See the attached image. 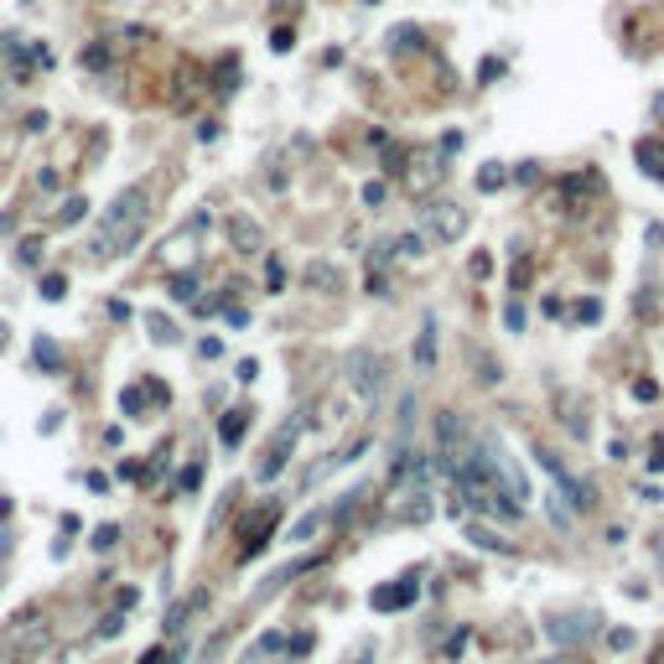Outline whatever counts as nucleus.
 Listing matches in <instances>:
<instances>
[{
    "label": "nucleus",
    "mask_w": 664,
    "mask_h": 664,
    "mask_svg": "<svg viewBox=\"0 0 664 664\" xmlns=\"http://www.w3.org/2000/svg\"><path fill=\"white\" fill-rule=\"evenodd\" d=\"M146 213H151L146 187H125V192L104 208V218H99L93 255H99V260H115V255H125V249H135V239L146 233Z\"/></svg>",
    "instance_id": "obj_1"
},
{
    "label": "nucleus",
    "mask_w": 664,
    "mask_h": 664,
    "mask_svg": "<svg viewBox=\"0 0 664 664\" xmlns=\"http://www.w3.org/2000/svg\"><path fill=\"white\" fill-rule=\"evenodd\" d=\"M348 385H353V395H358L363 405H374V400L385 395V358L369 353V348L348 353Z\"/></svg>",
    "instance_id": "obj_2"
},
{
    "label": "nucleus",
    "mask_w": 664,
    "mask_h": 664,
    "mask_svg": "<svg viewBox=\"0 0 664 664\" xmlns=\"http://www.w3.org/2000/svg\"><path fill=\"white\" fill-rule=\"evenodd\" d=\"M296 436H301V420H286L275 431V442H270V452H265V462L255 467V478L260 483H270V478H280V467H286V457L296 452Z\"/></svg>",
    "instance_id": "obj_3"
},
{
    "label": "nucleus",
    "mask_w": 664,
    "mask_h": 664,
    "mask_svg": "<svg viewBox=\"0 0 664 664\" xmlns=\"http://www.w3.org/2000/svg\"><path fill=\"white\" fill-rule=\"evenodd\" d=\"M415 597H420V582L415 576H400V582H389V586H374L369 607L374 613H400V607H415Z\"/></svg>",
    "instance_id": "obj_4"
},
{
    "label": "nucleus",
    "mask_w": 664,
    "mask_h": 664,
    "mask_svg": "<svg viewBox=\"0 0 664 664\" xmlns=\"http://www.w3.org/2000/svg\"><path fill=\"white\" fill-rule=\"evenodd\" d=\"M270 525H275V503H265L255 519H244V560L260 556V550L270 545Z\"/></svg>",
    "instance_id": "obj_5"
},
{
    "label": "nucleus",
    "mask_w": 664,
    "mask_h": 664,
    "mask_svg": "<svg viewBox=\"0 0 664 664\" xmlns=\"http://www.w3.org/2000/svg\"><path fill=\"white\" fill-rule=\"evenodd\" d=\"M426 229H431L436 239H442V244H452L457 233L467 229V218H462L457 208H446V203H442V208H426Z\"/></svg>",
    "instance_id": "obj_6"
},
{
    "label": "nucleus",
    "mask_w": 664,
    "mask_h": 664,
    "mask_svg": "<svg viewBox=\"0 0 664 664\" xmlns=\"http://www.w3.org/2000/svg\"><path fill=\"white\" fill-rule=\"evenodd\" d=\"M42 643H47V623H26V633H11V639H5V649L21 654V659H32Z\"/></svg>",
    "instance_id": "obj_7"
},
{
    "label": "nucleus",
    "mask_w": 664,
    "mask_h": 664,
    "mask_svg": "<svg viewBox=\"0 0 664 664\" xmlns=\"http://www.w3.org/2000/svg\"><path fill=\"white\" fill-rule=\"evenodd\" d=\"M244 431H249V410H229V415L218 420V442L223 446H239V442H244Z\"/></svg>",
    "instance_id": "obj_8"
},
{
    "label": "nucleus",
    "mask_w": 664,
    "mask_h": 664,
    "mask_svg": "<svg viewBox=\"0 0 664 664\" xmlns=\"http://www.w3.org/2000/svg\"><path fill=\"white\" fill-rule=\"evenodd\" d=\"M203 602H208V592H192V597H182V602H176L172 613H166V633H182V628H187V618H192V613H198Z\"/></svg>",
    "instance_id": "obj_9"
},
{
    "label": "nucleus",
    "mask_w": 664,
    "mask_h": 664,
    "mask_svg": "<svg viewBox=\"0 0 664 664\" xmlns=\"http://www.w3.org/2000/svg\"><path fill=\"white\" fill-rule=\"evenodd\" d=\"M415 369H436V322H420V343H415Z\"/></svg>",
    "instance_id": "obj_10"
},
{
    "label": "nucleus",
    "mask_w": 664,
    "mask_h": 664,
    "mask_svg": "<svg viewBox=\"0 0 664 664\" xmlns=\"http://www.w3.org/2000/svg\"><path fill=\"white\" fill-rule=\"evenodd\" d=\"M586 633H592V618H560V623H550V639H556V643L586 639Z\"/></svg>",
    "instance_id": "obj_11"
},
{
    "label": "nucleus",
    "mask_w": 664,
    "mask_h": 664,
    "mask_svg": "<svg viewBox=\"0 0 664 664\" xmlns=\"http://www.w3.org/2000/svg\"><path fill=\"white\" fill-rule=\"evenodd\" d=\"M322 525H327V509H312V514H301V519L291 525V540L301 545V540H312V535H317Z\"/></svg>",
    "instance_id": "obj_12"
},
{
    "label": "nucleus",
    "mask_w": 664,
    "mask_h": 664,
    "mask_svg": "<svg viewBox=\"0 0 664 664\" xmlns=\"http://www.w3.org/2000/svg\"><path fill=\"white\" fill-rule=\"evenodd\" d=\"M467 540H472L478 550H509V540H499L488 525H467Z\"/></svg>",
    "instance_id": "obj_13"
},
{
    "label": "nucleus",
    "mask_w": 664,
    "mask_h": 664,
    "mask_svg": "<svg viewBox=\"0 0 664 664\" xmlns=\"http://www.w3.org/2000/svg\"><path fill=\"white\" fill-rule=\"evenodd\" d=\"M395 255H405V260H415V255H426V233H420V229H410V233H400V239H395Z\"/></svg>",
    "instance_id": "obj_14"
},
{
    "label": "nucleus",
    "mask_w": 664,
    "mask_h": 664,
    "mask_svg": "<svg viewBox=\"0 0 664 664\" xmlns=\"http://www.w3.org/2000/svg\"><path fill=\"white\" fill-rule=\"evenodd\" d=\"M503 182H509V172H503L499 161H488V166L478 172V187H483V192H493V187H503Z\"/></svg>",
    "instance_id": "obj_15"
},
{
    "label": "nucleus",
    "mask_w": 664,
    "mask_h": 664,
    "mask_svg": "<svg viewBox=\"0 0 664 664\" xmlns=\"http://www.w3.org/2000/svg\"><path fill=\"white\" fill-rule=\"evenodd\" d=\"M229 233H233V239H239L244 249H255V244H260V229H255V223H244V218H233V223H229Z\"/></svg>",
    "instance_id": "obj_16"
},
{
    "label": "nucleus",
    "mask_w": 664,
    "mask_h": 664,
    "mask_svg": "<svg viewBox=\"0 0 664 664\" xmlns=\"http://www.w3.org/2000/svg\"><path fill=\"white\" fill-rule=\"evenodd\" d=\"M68 296V275H42V301H62Z\"/></svg>",
    "instance_id": "obj_17"
},
{
    "label": "nucleus",
    "mask_w": 664,
    "mask_h": 664,
    "mask_svg": "<svg viewBox=\"0 0 664 664\" xmlns=\"http://www.w3.org/2000/svg\"><path fill=\"white\" fill-rule=\"evenodd\" d=\"M198 291V275H172V301H192Z\"/></svg>",
    "instance_id": "obj_18"
},
{
    "label": "nucleus",
    "mask_w": 664,
    "mask_h": 664,
    "mask_svg": "<svg viewBox=\"0 0 664 664\" xmlns=\"http://www.w3.org/2000/svg\"><path fill=\"white\" fill-rule=\"evenodd\" d=\"M146 322H151V338H156V343H176V327L166 322V317H156V312H151Z\"/></svg>",
    "instance_id": "obj_19"
},
{
    "label": "nucleus",
    "mask_w": 664,
    "mask_h": 664,
    "mask_svg": "<svg viewBox=\"0 0 664 664\" xmlns=\"http://www.w3.org/2000/svg\"><path fill=\"white\" fill-rule=\"evenodd\" d=\"M36 363L42 369H58V343L52 338H36Z\"/></svg>",
    "instance_id": "obj_20"
},
{
    "label": "nucleus",
    "mask_w": 664,
    "mask_h": 664,
    "mask_svg": "<svg viewBox=\"0 0 664 664\" xmlns=\"http://www.w3.org/2000/svg\"><path fill=\"white\" fill-rule=\"evenodd\" d=\"M115 540H119V525H99L93 529V550H115Z\"/></svg>",
    "instance_id": "obj_21"
},
{
    "label": "nucleus",
    "mask_w": 664,
    "mask_h": 664,
    "mask_svg": "<svg viewBox=\"0 0 664 664\" xmlns=\"http://www.w3.org/2000/svg\"><path fill=\"white\" fill-rule=\"evenodd\" d=\"M83 213H89V203H83V198H73V203H68V208H62V213H58V223H62V229H73V223H78V218H83Z\"/></svg>",
    "instance_id": "obj_22"
},
{
    "label": "nucleus",
    "mask_w": 664,
    "mask_h": 664,
    "mask_svg": "<svg viewBox=\"0 0 664 664\" xmlns=\"http://www.w3.org/2000/svg\"><path fill=\"white\" fill-rule=\"evenodd\" d=\"M633 400H643V405L659 400V385H654V379H633Z\"/></svg>",
    "instance_id": "obj_23"
},
{
    "label": "nucleus",
    "mask_w": 664,
    "mask_h": 664,
    "mask_svg": "<svg viewBox=\"0 0 664 664\" xmlns=\"http://www.w3.org/2000/svg\"><path fill=\"white\" fill-rule=\"evenodd\" d=\"M286 654H291V659H301V654H312V633H296V639H286Z\"/></svg>",
    "instance_id": "obj_24"
},
{
    "label": "nucleus",
    "mask_w": 664,
    "mask_h": 664,
    "mask_svg": "<svg viewBox=\"0 0 664 664\" xmlns=\"http://www.w3.org/2000/svg\"><path fill=\"white\" fill-rule=\"evenodd\" d=\"M306 280H312V286H327V280H338V270H327L322 260H317V265L306 270Z\"/></svg>",
    "instance_id": "obj_25"
},
{
    "label": "nucleus",
    "mask_w": 664,
    "mask_h": 664,
    "mask_svg": "<svg viewBox=\"0 0 664 664\" xmlns=\"http://www.w3.org/2000/svg\"><path fill=\"white\" fill-rule=\"evenodd\" d=\"M140 400H146L140 389H125V395H119V410H125V415H140Z\"/></svg>",
    "instance_id": "obj_26"
},
{
    "label": "nucleus",
    "mask_w": 664,
    "mask_h": 664,
    "mask_svg": "<svg viewBox=\"0 0 664 664\" xmlns=\"http://www.w3.org/2000/svg\"><path fill=\"white\" fill-rule=\"evenodd\" d=\"M119 628H125V618H119V613H109V618L104 623H99V639H115V633Z\"/></svg>",
    "instance_id": "obj_27"
},
{
    "label": "nucleus",
    "mask_w": 664,
    "mask_h": 664,
    "mask_svg": "<svg viewBox=\"0 0 664 664\" xmlns=\"http://www.w3.org/2000/svg\"><path fill=\"white\" fill-rule=\"evenodd\" d=\"M363 203H369V208H379V203H385V182H369V187H363Z\"/></svg>",
    "instance_id": "obj_28"
},
{
    "label": "nucleus",
    "mask_w": 664,
    "mask_h": 664,
    "mask_svg": "<svg viewBox=\"0 0 664 664\" xmlns=\"http://www.w3.org/2000/svg\"><path fill=\"white\" fill-rule=\"evenodd\" d=\"M140 664H176V649H151Z\"/></svg>",
    "instance_id": "obj_29"
},
{
    "label": "nucleus",
    "mask_w": 664,
    "mask_h": 664,
    "mask_svg": "<svg viewBox=\"0 0 664 664\" xmlns=\"http://www.w3.org/2000/svg\"><path fill=\"white\" fill-rule=\"evenodd\" d=\"M265 280H270V291H280V286H286V270H280V260H270V270H265Z\"/></svg>",
    "instance_id": "obj_30"
},
{
    "label": "nucleus",
    "mask_w": 664,
    "mask_h": 664,
    "mask_svg": "<svg viewBox=\"0 0 664 664\" xmlns=\"http://www.w3.org/2000/svg\"><path fill=\"white\" fill-rule=\"evenodd\" d=\"M36 260H42V244H36V239H26V244H21V265H36Z\"/></svg>",
    "instance_id": "obj_31"
},
{
    "label": "nucleus",
    "mask_w": 664,
    "mask_h": 664,
    "mask_svg": "<svg viewBox=\"0 0 664 664\" xmlns=\"http://www.w3.org/2000/svg\"><path fill=\"white\" fill-rule=\"evenodd\" d=\"M576 317H582V322H597V317H602V301H582V306H576Z\"/></svg>",
    "instance_id": "obj_32"
},
{
    "label": "nucleus",
    "mask_w": 664,
    "mask_h": 664,
    "mask_svg": "<svg viewBox=\"0 0 664 664\" xmlns=\"http://www.w3.org/2000/svg\"><path fill=\"white\" fill-rule=\"evenodd\" d=\"M503 322H509L514 332H519V327H525V306H503Z\"/></svg>",
    "instance_id": "obj_33"
},
{
    "label": "nucleus",
    "mask_w": 664,
    "mask_h": 664,
    "mask_svg": "<svg viewBox=\"0 0 664 664\" xmlns=\"http://www.w3.org/2000/svg\"><path fill=\"white\" fill-rule=\"evenodd\" d=\"M607 643H613V649H628L633 633H628V628H613V633H607Z\"/></svg>",
    "instance_id": "obj_34"
},
{
    "label": "nucleus",
    "mask_w": 664,
    "mask_h": 664,
    "mask_svg": "<svg viewBox=\"0 0 664 664\" xmlns=\"http://www.w3.org/2000/svg\"><path fill=\"white\" fill-rule=\"evenodd\" d=\"M514 286H529V260H514Z\"/></svg>",
    "instance_id": "obj_35"
},
{
    "label": "nucleus",
    "mask_w": 664,
    "mask_h": 664,
    "mask_svg": "<svg viewBox=\"0 0 664 664\" xmlns=\"http://www.w3.org/2000/svg\"><path fill=\"white\" fill-rule=\"evenodd\" d=\"M58 420H62V410H47V415H42V436L58 431Z\"/></svg>",
    "instance_id": "obj_36"
},
{
    "label": "nucleus",
    "mask_w": 664,
    "mask_h": 664,
    "mask_svg": "<svg viewBox=\"0 0 664 664\" xmlns=\"http://www.w3.org/2000/svg\"><path fill=\"white\" fill-rule=\"evenodd\" d=\"M233 374H239V379H244V385H249V379H255V374H260V363H255V358H244V363H239V369H233Z\"/></svg>",
    "instance_id": "obj_37"
},
{
    "label": "nucleus",
    "mask_w": 664,
    "mask_h": 664,
    "mask_svg": "<svg viewBox=\"0 0 664 664\" xmlns=\"http://www.w3.org/2000/svg\"><path fill=\"white\" fill-rule=\"evenodd\" d=\"M649 467H654V472H664V442H659V446H654V457H649Z\"/></svg>",
    "instance_id": "obj_38"
},
{
    "label": "nucleus",
    "mask_w": 664,
    "mask_h": 664,
    "mask_svg": "<svg viewBox=\"0 0 664 664\" xmlns=\"http://www.w3.org/2000/svg\"><path fill=\"white\" fill-rule=\"evenodd\" d=\"M5 550H11V529H0V556H5Z\"/></svg>",
    "instance_id": "obj_39"
},
{
    "label": "nucleus",
    "mask_w": 664,
    "mask_h": 664,
    "mask_svg": "<svg viewBox=\"0 0 664 664\" xmlns=\"http://www.w3.org/2000/svg\"><path fill=\"white\" fill-rule=\"evenodd\" d=\"M0 348H5V327H0Z\"/></svg>",
    "instance_id": "obj_40"
},
{
    "label": "nucleus",
    "mask_w": 664,
    "mask_h": 664,
    "mask_svg": "<svg viewBox=\"0 0 664 664\" xmlns=\"http://www.w3.org/2000/svg\"><path fill=\"white\" fill-rule=\"evenodd\" d=\"M659 664H664V654H659Z\"/></svg>",
    "instance_id": "obj_41"
}]
</instances>
